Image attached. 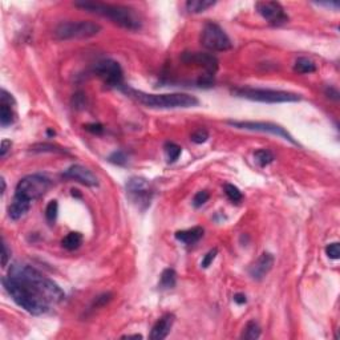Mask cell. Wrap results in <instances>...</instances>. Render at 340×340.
Instances as JSON below:
<instances>
[{
    "mask_svg": "<svg viewBox=\"0 0 340 340\" xmlns=\"http://www.w3.org/2000/svg\"><path fill=\"white\" fill-rule=\"evenodd\" d=\"M209 198H210L209 191H206V190H201V191H198V193L194 195V198H193V206L197 209L201 208V206H203L205 203L208 202Z\"/></svg>",
    "mask_w": 340,
    "mask_h": 340,
    "instance_id": "f546056e",
    "label": "cell"
},
{
    "mask_svg": "<svg viewBox=\"0 0 340 340\" xmlns=\"http://www.w3.org/2000/svg\"><path fill=\"white\" fill-rule=\"evenodd\" d=\"M120 89L128 94L129 97L134 98L142 105L153 109H178V108H193L199 104V100L195 96L187 93H145L142 91L132 88L129 85H121Z\"/></svg>",
    "mask_w": 340,
    "mask_h": 340,
    "instance_id": "3957f363",
    "label": "cell"
},
{
    "mask_svg": "<svg viewBox=\"0 0 340 340\" xmlns=\"http://www.w3.org/2000/svg\"><path fill=\"white\" fill-rule=\"evenodd\" d=\"M199 40H201L202 47L213 52H225L233 47L227 33L216 23L213 22L206 23L203 26Z\"/></svg>",
    "mask_w": 340,
    "mask_h": 340,
    "instance_id": "52a82bcc",
    "label": "cell"
},
{
    "mask_svg": "<svg viewBox=\"0 0 340 340\" xmlns=\"http://www.w3.org/2000/svg\"><path fill=\"white\" fill-rule=\"evenodd\" d=\"M59 214V203L58 201H51V202L47 205V209H45V218L49 223H53L56 221Z\"/></svg>",
    "mask_w": 340,
    "mask_h": 340,
    "instance_id": "83f0119b",
    "label": "cell"
},
{
    "mask_svg": "<svg viewBox=\"0 0 340 340\" xmlns=\"http://www.w3.org/2000/svg\"><path fill=\"white\" fill-rule=\"evenodd\" d=\"M62 247L68 250V251L77 250L83 245V235L77 233V231H72V233L64 237V239L62 241Z\"/></svg>",
    "mask_w": 340,
    "mask_h": 340,
    "instance_id": "d6986e66",
    "label": "cell"
},
{
    "mask_svg": "<svg viewBox=\"0 0 340 340\" xmlns=\"http://www.w3.org/2000/svg\"><path fill=\"white\" fill-rule=\"evenodd\" d=\"M31 208V203L22 201V199L13 197L12 202L8 206V216L12 221H19L20 218L26 216L28 210Z\"/></svg>",
    "mask_w": 340,
    "mask_h": 340,
    "instance_id": "e0dca14e",
    "label": "cell"
},
{
    "mask_svg": "<svg viewBox=\"0 0 340 340\" xmlns=\"http://www.w3.org/2000/svg\"><path fill=\"white\" fill-rule=\"evenodd\" d=\"M208 138L209 133L206 129H198L194 133H191V136H190V140L194 144H203V142L208 141Z\"/></svg>",
    "mask_w": 340,
    "mask_h": 340,
    "instance_id": "4dcf8cb0",
    "label": "cell"
},
{
    "mask_svg": "<svg viewBox=\"0 0 340 340\" xmlns=\"http://www.w3.org/2000/svg\"><path fill=\"white\" fill-rule=\"evenodd\" d=\"M5 191V181L4 178H1V194H4Z\"/></svg>",
    "mask_w": 340,
    "mask_h": 340,
    "instance_id": "b9f144b4",
    "label": "cell"
},
{
    "mask_svg": "<svg viewBox=\"0 0 340 340\" xmlns=\"http://www.w3.org/2000/svg\"><path fill=\"white\" fill-rule=\"evenodd\" d=\"M109 162H112V164L115 165H120V166H123V165H126L128 164V155H125L124 152H113L111 155H109Z\"/></svg>",
    "mask_w": 340,
    "mask_h": 340,
    "instance_id": "f1b7e54d",
    "label": "cell"
},
{
    "mask_svg": "<svg viewBox=\"0 0 340 340\" xmlns=\"http://www.w3.org/2000/svg\"><path fill=\"white\" fill-rule=\"evenodd\" d=\"M112 294H109V292H106V294H102V295L97 296L96 298V301H94V307H102V306H105L106 303H109V302L112 301Z\"/></svg>",
    "mask_w": 340,
    "mask_h": 340,
    "instance_id": "836d02e7",
    "label": "cell"
},
{
    "mask_svg": "<svg viewBox=\"0 0 340 340\" xmlns=\"http://www.w3.org/2000/svg\"><path fill=\"white\" fill-rule=\"evenodd\" d=\"M164 149L169 162H176L177 159L180 158V155H181L182 153L181 146H178L177 144H174V142H166Z\"/></svg>",
    "mask_w": 340,
    "mask_h": 340,
    "instance_id": "d4e9b609",
    "label": "cell"
},
{
    "mask_svg": "<svg viewBox=\"0 0 340 340\" xmlns=\"http://www.w3.org/2000/svg\"><path fill=\"white\" fill-rule=\"evenodd\" d=\"M246 295L245 294H235L234 295V302L237 305H245L246 303Z\"/></svg>",
    "mask_w": 340,
    "mask_h": 340,
    "instance_id": "f35d334b",
    "label": "cell"
},
{
    "mask_svg": "<svg viewBox=\"0 0 340 340\" xmlns=\"http://www.w3.org/2000/svg\"><path fill=\"white\" fill-rule=\"evenodd\" d=\"M216 3L214 0H189L186 1V9L190 13H201L210 7H214Z\"/></svg>",
    "mask_w": 340,
    "mask_h": 340,
    "instance_id": "ffe728a7",
    "label": "cell"
},
{
    "mask_svg": "<svg viewBox=\"0 0 340 340\" xmlns=\"http://www.w3.org/2000/svg\"><path fill=\"white\" fill-rule=\"evenodd\" d=\"M132 338H134V339H142V335H138V334H136V335H125V336H123V339H132Z\"/></svg>",
    "mask_w": 340,
    "mask_h": 340,
    "instance_id": "60d3db41",
    "label": "cell"
},
{
    "mask_svg": "<svg viewBox=\"0 0 340 340\" xmlns=\"http://www.w3.org/2000/svg\"><path fill=\"white\" fill-rule=\"evenodd\" d=\"M11 146H12V142L9 141V140H3L1 141V149H0V157L1 158H4L5 155H7L8 151L11 149Z\"/></svg>",
    "mask_w": 340,
    "mask_h": 340,
    "instance_id": "d590c367",
    "label": "cell"
},
{
    "mask_svg": "<svg viewBox=\"0 0 340 340\" xmlns=\"http://www.w3.org/2000/svg\"><path fill=\"white\" fill-rule=\"evenodd\" d=\"M326 94H327L330 98H334V100H338V98H339V92H338L335 88L326 89Z\"/></svg>",
    "mask_w": 340,
    "mask_h": 340,
    "instance_id": "74e56055",
    "label": "cell"
},
{
    "mask_svg": "<svg viewBox=\"0 0 340 340\" xmlns=\"http://www.w3.org/2000/svg\"><path fill=\"white\" fill-rule=\"evenodd\" d=\"M294 71L301 73V75H306V73H312L316 71V65L312 60H309L307 58H299L294 64Z\"/></svg>",
    "mask_w": 340,
    "mask_h": 340,
    "instance_id": "7402d4cb",
    "label": "cell"
},
{
    "mask_svg": "<svg viewBox=\"0 0 340 340\" xmlns=\"http://www.w3.org/2000/svg\"><path fill=\"white\" fill-rule=\"evenodd\" d=\"M15 104L16 102L0 101V124L3 128L15 123V113L12 111V105Z\"/></svg>",
    "mask_w": 340,
    "mask_h": 340,
    "instance_id": "ac0fdd59",
    "label": "cell"
},
{
    "mask_svg": "<svg viewBox=\"0 0 340 340\" xmlns=\"http://www.w3.org/2000/svg\"><path fill=\"white\" fill-rule=\"evenodd\" d=\"M261 336V327L258 326V323L254 322V320H250V322L246 323V326L243 328L242 335H241V339L246 340H255Z\"/></svg>",
    "mask_w": 340,
    "mask_h": 340,
    "instance_id": "603a6c76",
    "label": "cell"
},
{
    "mask_svg": "<svg viewBox=\"0 0 340 340\" xmlns=\"http://www.w3.org/2000/svg\"><path fill=\"white\" fill-rule=\"evenodd\" d=\"M182 62L186 65H193L202 68L206 72V76L214 77L218 71V60L216 56L206 52H185L181 56Z\"/></svg>",
    "mask_w": 340,
    "mask_h": 340,
    "instance_id": "7c38bea8",
    "label": "cell"
},
{
    "mask_svg": "<svg viewBox=\"0 0 340 340\" xmlns=\"http://www.w3.org/2000/svg\"><path fill=\"white\" fill-rule=\"evenodd\" d=\"M126 193H128L129 198L132 199V202L136 203L137 208L141 210H145L146 208L151 206L153 191H152L149 182L146 181L145 178H141V177L129 178V181L126 182Z\"/></svg>",
    "mask_w": 340,
    "mask_h": 340,
    "instance_id": "9c48e42d",
    "label": "cell"
},
{
    "mask_svg": "<svg viewBox=\"0 0 340 340\" xmlns=\"http://www.w3.org/2000/svg\"><path fill=\"white\" fill-rule=\"evenodd\" d=\"M326 254H327L328 258H331V259H339V256H340L339 243L338 242L330 243L327 247H326Z\"/></svg>",
    "mask_w": 340,
    "mask_h": 340,
    "instance_id": "1f68e13d",
    "label": "cell"
},
{
    "mask_svg": "<svg viewBox=\"0 0 340 340\" xmlns=\"http://www.w3.org/2000/svg\"><path fill=\"white\" fill-rule=\"evenodd\" d=\"M75 5L87 12L109 19L111 22L129 31H138L142 26L140 15L136 12V9L129 5L111 4V3H101V1H85V0L76 1Z\"/></svg>",
    "mask_w": 340,
    "mask_h": 340,
    "instance_id": "7a4b0ae2",
    "label": "cell"
},
{
    "mask_svg": "<svg viewBox=\"0 0 340 340\" xmlns=\"http://www.w3.org/2000/svg\"><path fill=\"white\" fill-rule=\"evenodd\" d=\"M51 184L52 182L48 177L43 174H30L18 182L13 197L31 203L32 201L43 197L51 187Z\"/></svg>",
    "mask_w": 340,
    "mask_h": 340,
    "instance_id": "8992f818",
    "label": "cell"
},
{
    "mask_svg": "<svg viewBox=\"0 0 340 340\" xmlns=\"http://www.w3.org/2000/svg\"><path fill=\"white\" fill-rule=\"evenodd\" d=\"M1 282L13 302L32 315L48 312L52 306L62 303L65 298L58 283L28 265H12Z\"/></svg>",
    "mask_w": 340,
    "mask_h": 340,
    "instance_id": "6da1fadb",
    "label": "cell"
},
{
    "mask_svg": "<svg viewBox=\"0 0 340 340\" xmlns=\"http://www.w3.org/2000/svg\"><path fill=\"white\" fill-rule=\"evenodd\" d=\"M174 315L173 314H165L155 322L151 331L152 340H164L165 338H168L169 332L172 330L173 324H174Z\"/></svg>",
    "mask_w": 340,
    "mask_h": 340,
    "instance_id": "9a60e30c",
    "label": "cell"
},
{
    "mask_svg": "<svg viewBox=\"0 0 340 340\" xmlns=\"http://www.w3.org/2000/svg\"><path fill=\"white\" fill-rule=\"evenodd\" d=\"M94 73L109 87L120 88L121 85H124L123 84V80H124L123 68L119 62L112 59H105V60L98 62L94 65Z\"/></svg>",
    "mask_w": 340,
    "mask_h": 340,
    "instance_id": "30bf717a",
    "label": "cell"
},
{
    "mask_svg": "<svg viewBox=\"0 0 340 340\" xmlns=\"http://www.w3.org/2000/svg\"><path fill=\"white\" fill-rule=\"evenodd\" d=\"M64 178L68 180H73L76 182H80L89 187H96L98 186V178L91 169L85 168L83 165H72L62 173Z\"/></svg>",
    "mask_w": 340,
    "mask_h": 340,
    "instance_id": "4fadbf2b",
    "label": "cell"
},
{
    "mask_svg": "<svg viewBox=\"0 0 340 340\" xmlns=\"http://www.w3.org/2000/svg\"><path fill=\"white\" fill-rule=\"evenodd\" d=\"M84 128L87 129V130H89V132L96 133V134H100V133L104 132V128H102V125L100 124H88L85 125Z\"/></svg>",
    "mask_w": 340,
    "mask_h": 340,
    "instance_id": "8d00e7d4",
    "label": "cell"
},
{
    "mask_svg": "<svg viewBox=\"0 0 340 340\" xmlns=\"http://www.w3.org/2000/svg\"><path fill=\"white\" fill-rule=\"evenodd\" d=\"M9 256H11V251H9L7 243L3 241V246H1V265H3V267H5L7 263H8Z\"/></svg>",
    "mask_w": 340,
    "mask_h": 340,
    "instance_id": "e575fe53",
    "label": "cell"
},
{
    "mask_svg": "<svg viewBox=\"0 0 340 340\" xmlns=\"http://www.w3.org/2000/svg\"><path fill=\"white\" fill-rule=\"evenodd\" d=\"M318 5H324V7H328V8H339V4L338 3H318Z\"/></svg>",
    "mask_w": 340,
    "mask_h": 340,
    "instance_id": "ab89813d",
    "label": "cell"
},
{
    "mask_svg": "<svg viewBox=\"0 0 340 340\" xmlns=\"http://www.w3.org/2000/svg\"><path fill=\"white\" fill-rule=\"evenodd\" d=\"M274 261V255L271 252H262L259 258L248 269V274H250L251 279H254L256 282L263 280L266 278V275L273 270Z\"/></svg>",
    "mask_w": 340,
    "mask_h": 340,
    "instance_id": "5bb4252c",
    "label": "cell"
},
{
    "mask_svg": "<svg viewBox=\"0 0 340 340\" xmlns=\"http://www.w3.org/2000/svg\"><path fill=\"white\" fill-rule=\"evenodd\" d=\"M255 9L271 26L279 27L288 22V15L278 1H258Z\"/></svg>",
    "mask_w": 340,
    "mask_h": 340,
    "instance_id": "8fae6325",
    "label": "cell"
},
{
    "mask_svg": "<svg viewBox=\"0 0 340 340\" xmlns=\"http://www.w3.org/2000/svg\"><path fill=\"white\" fill-rule=\"evenodd\" d=\"M216 254H218V248H212L206 255L203 256L202 262H201V266H202L203 269H208L209 266L212 265L214 259H216Z\"/></svg>",
    "mask_w": 340,
    "mask_h": 340,
    "instance_id": "d6a6232c",
    "label": "cell"
},
{
    "mask_svg": "<svg viewBox=\"0 0 340 340\" xmlns=\"http://www.w3.org/2000/svg\"><path fill=\"white\" fill-rule=\"evenodd\" d=\"M101 26L91 20H77V22H62L60 23L55 31L53 36L56 40H79L89 39L98 35L101 32Z\"/></svg>",
    "mask_w": 340,
    "mask_h": 340,
    "instance_id": "5b68a950",
    "label": "cell"
},
{
    "mask_svg": "<svg viewBox=\"0 0 340 340\" xmlns=\"http://www.w3.org/2000/svg\"><path fill=\"white\" fill-rule=\"evenodd\" d=\"M205 230L201 226H195L187 230H180L176 233V239L185 245H194L203 237Z\"/></svg>",
    "mask_w": 340,
    "mask_h": 340,
    "instance_id": "2e32d148",
    "label": "cell"
},
{
    "mask_svg": "<svg viewBox=\"0 0 340 340\" xmlns=\"http://www.w3.org/2000/svg\"><path fill=\"white\" fill-rule=\"evenodd\" d=\"M225 193L227 195V198L234 203L242 202L243 194L241 193V190L237 187V186L231 185V184H226L225 185Z\"/></svg>",
    "mask_w": 340,
    "mask_h": 340,
    "instance_id": "4316f807",
    "label": "cell"
},
{
    "mask_svg": "<svg viewBox=\"0 0 340 340\" xmlns=\"http://www.w3.org/2000/svg\"><path fill=\"white\" fill-rule=\"evenodd\" d=\"M230 126L242 130H250V132H259V133H269L274 134L277 137H280L286 141L291 142L292 145L301 146L299 142L292 137L291 134L286 129L274 123H263V121H227Z\"/></svg>",
    "mask_w": 340,
    "mask_h": 340,
    "instance_id": "ba28073f",
    "label": "cell"
},
{
    "mask_svg": "<svg viewBox=\"0 0 340 340\" xmlns=\"http://www.w3.org/2000/svg\"><path fill=\"white\" fill-rule=\"evenodd\" d=\"M254 159H255V162L259 165L261 168H265L267 165L274 162L275 157L274 155L270 151H267V149H259V151H256L255 153H254Z\"/></svg>",
    "mask_w": 340,
    "mask_h": 340,
    "instance_id": "cb8c5ba5",
    "label": "cell"
},
{
    "mask_svg": "<svg viewBox=\"0 0 340 340\" xmlns=\"http://www.w3.org/2000/svg\"><path fill=\"white\" fill-rule=\"evenodd\" d=\"M31 151L36 152V153H64V149L59 148V146L53 145V144H47V142H43V144H35L33 146H31Z\"/></svg>",
    "mask_w": 340,
    "mask_h": 340,
    "instance_id": "484cf974",
    "label": "cell"
},
{
    "mask_svg": "<svg viewBox=\"0 0 340 340\" xmlns=\"http://www.w3.org/2000/svg\"><path fill=\"white\" fill-rule=\"evenodd\" d=\"M231 93L237 97L246 98L250 101L266 102V104H280V102H296L301 101V94L287 92V91H277V89H263V88H250L242 87L235 88Z\"/></svg>",
    "mask_w": 340,
    "mask_h": 340,
    "instance_id": "277c9868",
    "label": "cell"
},
{
    "mask_svg": "<svg viewBox=\"0 0 340 340\" xmlns=\"http://www.w3.org/2000/svg\"><path fill=\"white\" fill-rule=\"evenodd\" d=\"M177 284V273L173 269H166L162 271L159 278V288L161 290H170L174 288Z\"/></svg>",
    "mask_w": 340,
    "mask_h": 340,
    "instance_id": "44dd1931",
    "label": "cell"
}]
</instances>
